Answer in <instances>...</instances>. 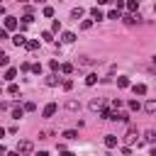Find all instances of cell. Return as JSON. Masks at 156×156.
I'll return each mask as SVG.
<instances>
[{"label":"cell","mask_w":156,"mask_h":156,"mask_svg":"<svg viewBox=\"0 0 156 156\" xmlns=\"http://www.w3.org/2000/svg\"><path fill=\"white\" fill-rule=\"evenodd\" d=\"M24 41H27V37H24L22 32H17V34L12 37V44H15V46H24Z\"/></svg>","instance_id":"obj_6"},{"label":"cell","mask_w":156,"mask_h":156,"mask_svg":"<svg viewBox=\"0 0 156 156\" xmlns=\"http://www.w3.org/2000/svg\"><path fill=\"white\" fill-rule=\"evenodd\" d=\"M122 22H124V24H139V22H141V17H139V15H124V17H122Z\"/></svg>","instance_id":"obj_5"},{"label":"cell","mask_w":156,"mask_h":156,"mask_svg":"<svg viewBox=\"0 0 156 156\" xmlns=\"http://www.w3.org/2000/svg\"><path fill=\"white\" fill-rule=\"evenodd\" d=\"M90 15H93V20H105V15H102V10H100V7H93V10H90Z\"/></svg>","instance_id":"obj_17"},{"label":"cell","mask_w":156,"mask_h":156,"mask_svg":"<svg viewBox=\"0 0 156 156\" xmlns=\"http://www.w3.org/2000/svg\"><path fill=\"white\" fill-rule=\"evenodd\" d=\"M95 83H98V76L95 73H88L85 76V85H95Z\"/></svg>","instance_id":"obj_20"},{"label":"cell","mask_w":156,"mask_h":156,"mask_svg":"<svg viewBox=\"0 0 156 156\" xmlns=\"http://www.w3.org/2000/svg\"><path fill=\"white\" fill-rule=\"evenodd\" d=\"M61 88H63V90H71V88H73V80H71V78L61 80Z\"/></svg>","instance_id":"obj_30"},{"label":"cell","mask_w":156,"mask_h":156,"mask_svg":"<svg viewBox=\"0 0 156 156\" xmlns=\"http://www.w3.org/2000/svg\"><path fill=\"white\" fill-rule=\"evenodd\" d=\"M22 115H24V110H22L20 105H15V107H12V119H20Z\"/></svg>","instance_id":"obj_18"},{"label":"cell","mask_w":156,"mask_h":156,"mask_svg":"<svg viewBox=\"0 0 156 156\" xmlns=\"http://www.w3.org/2000/svg\"><path fill=\"white\" fill-rule=\"evenodd\" d=\"M32 149H34V144H32L29 139H22V141L17 144V154H20V156H27V154H32Z\"/></svg>","instance_id":"obj_1"},{"label":"cell","mask_w":156,"mask_h":156,"mask_svg":"<svg viewBox=\"0 0 156 156\" xmlns=\"http://www.w3.org/2000/svg\"><path fill=\"white\" fill-rule=\"evenodd\" d=\"M58 80H61V78H58L56 73H51V76H46V85H51V88H54V85H58Z\"/></svg>","instance_id":"obj_12"},{"label":"cell","mask_w":156,"mask_h":156,"mask_svg":"<svg viewBox=\"0 0 156 156\" xmlns=\"http://www.w3.org/2000/svg\"><path fill=\"white\" fill-rule=\"evenodd\" d=\"M127 105H129V110H134V112H136V110H139V107H141V105H139V100H129V102H127Z\"/></svg>","instance_id":"obj_31"},{"label":"cell","mask_w":156,"mask_h":156,"mask_svg":"<svg viewBox=\"0 0 156 156\" xmlns=\"http://www.w3.org/2000/svg\"><path fill=\"white\" fill-rule=\"evenodd\" d=\"M124 7L129 10V15H139V0H127Z\"/></svg>","instance_id":"obj_4"},{"label":"cell","mask_w":156,"mask_h":156,"mask_svg":"<svg viewBox=\"0 0 156 156\" xmlns=\"http://www.w3.org/2000/svg\"><path fill=\"white\" fill-rule=\"evenodd\" d=\"M100 117H102V119H112V110L102 107V110H100Z\"/></svg>","instance_id":"obj_26"},{"label":"cell","mask_w":156,"mask_h":156,"mask_svg":"<svg viewBox=\"0 0 156 156\" xmlns=\"http://www.w3.org/2000/svg\"><path fill=\"white\" fill-rule=\"evenodd\" d=\"M22 110H24V112H34V110H37V105L29 100V102H24V105H22Z\"/></svg>","instance_id":"obj_25"},{"label":"cell","mask_w":156,"mask_h":156,"mask_svg":"<svg viewBox=\"0 0 156 156\" xmlns=\"http://www.w3.org/2000/svg\"><path fill=\"white\" fill-rule=\"evenodd\" d=\"M41 39H44V41H54V34H51V32H41Z\"/></svg>","instance_id":"obj_37"},{"label":"cell","mask_w":156,"mask_h":156,"mask_svg":"<svg viewBox=\"0 0 156 156\" xmlns=\"http://www.w3.org/2000/svg\"><path fill=\"white\" fill-rule=\"evenodd\" d=\"M58 29H61V22H58V20H54V22H51V34H54V32H58Z\"/></svg>","instance_id":"obj_35"},{"label":"cell","mask_w":156,"mask_h":156,"mask_svg":"<svg viewBox=\"0 0 156 156\" xmlns=\"http://www.w3.org/2000/svg\"><path fill=\"white\" fill-rule=\"evenodd\" d=\"M61 156H76V154H71V151H63V154H61Z\"/></svg>","instance_id":"obj_43"},{"label":"cell","mask_w":156,"mask_h":156,"mask_svg":"<svg viewBox=\"0 0 156 156\" xmlns=\"http://www.w3.org/2000/svg\"><path fill=\"white\" fill-rule=\"evenodd\" d=\"M63 136H66V139H78V132H76V129H66Z\"/></svg>","instance_id":"obj_27"},{"label":"cell","mask_w":156,"mask_h":156,"mask_svg":"<svg viewBox=\"0 0 156 156\" xmlns=\"http://www.w3.org/2000/svg\"><path fill=\"white\" fill-rule=\"evenodd\" d=\"M24 46H27L29 51H37V49H39V41H37V39H27V41H24Z\"/></svg>","instance_id":"obj_11"},{"label":"cell","mask_w":156,"mask_h":156,"mask_svg":"<svg viewBox=\"0 0 156 156\" xmlns=\"http://www.w3.org/2000/svg\"><path fill=\"white\" fill-rule=\"evenodd\" d=\"M107 20H119V12H117V10H110V12H107Z\"/></svg>","instance_id":"obj_34"},{"label":"cell","mask_w":156,"mask_h":156,"mask_svg":"<svg viewBox=\"0 0 156 156\" xmlns=\"http://www.w3.org/2000/svg\"><path fill=\"white\" fill-rule=\"evenodd\" d=\"M20 24H17V17H12V15H7L5 17V32H15Z\"/></svg>","instance_id":"obj_2"},{"label":"cell","mask_w":156,"mask_h":156,"mask_svg":"<svg viewBox=\"0 0 156 156\" xmlns=\"http://www.w3.org/2000/svg\"><path fill=\"white\" fill-rule=\"evenodd\" d=\"M105 146H107V149H115V146H117V136H115V134H107V136H105Z\"/></svg>","instance_id":"obj_9"},{"label":"cell","mask_w":156,"mask_h":156,"mask_svg":"<svg viewBox=\"0 0 156 156\" xmlns=\"http://www.w3.org/2000/svg\"><path fill=\"white\" fill-rule=\"evenodd\" d=\"M93 63V58H88V56H80L78 58V66H90Z\"/></svg>","instance_id":"obj_28"},{"label":"cell","mask_w":156,"mask_h":156,"mask_svg":"<svg viewBox=\"0 0 156 156\" xmlns=\"http://www.w3.org/2000/svg\"><path fill=\"white\" fill-rule=\"evenodd\" d=\"M10 63V58H7V54L5 51H0V66H7Z\"/></svg>","instance_id":"obj_32"},{"label":"cell","mask_w":156,"mask_h":156,"mask_svg":"<svg viewBox=\"0 0 156 156\" xmlns=\"http://www.w3.org/2000/svg\"><path fill=\"white\" fill-rule=\"evenodd\" d=\"M2 39H7V32H5V29H0V41H2Z\"/></svg>","instance_id":"obj_41"},{"label":"cell","mask_w":156,"mask_h":156,"mask_svg":"<svg viewBox=\"0 0 156 156\" xmlns=\"http://www.w3.org/2000/svg\"><path fill=\"white\" fill-rule=\"evenodd\" d=\"M37 156H49V151H39V154H37Z\"/></svg>","instance_id":"obj_44"},{"label":"cell","mask_w":156,"mask_h":156,"mask_svg":"<svg viewBox=\"0 0 156 156\" xmlns=\"http://www.w3.org/2000/svg\"><path fill=\"white\" fill-rule=\"evenodd\" d=\"M49 68H51V71H58V61L51 58V61H49Z\"/></svg>","instance_id":"obj_38"},{"label":"cell","mask_w":156,"mask_h":156,"mask_svg":"<svg viewBox=\"0 0 156 156\" xmlns=\"http://www.w3.org/2000/svg\"><path fill=\"white\" fill-rule=\"evenodd\" d=\"M5 156H20V154H17V151H7Z\"/></svg>","instance_id":"obj_42"},{"label":"cell","mask_w":156,"mask_h":156,"mask_svg":"<svg viewBox=\"0 0 156 156\" xmlns=\"http://www.w3.org/2000/svg\"><path fill=\"white\" fill-rule=\"evenodd\" d=\"M144 141H149V144H154V141H156V132H154V129H149V132H144Z\"/></svg>","instance_id":"obj_16"},{"label":"cell","mask_w":156,"mask_h":156,"mask_svg":"<svg viewBox=\"0 0 156 156\" xmlns=\"http://www.w3.org/2000/svg\"><path fill=\"white\" fill-rule=\"evenodd\" d=\"M90 27H93V20H83L80 22V29H90Z\"/></svg>","instance_id":"obj_36"},{"label":"cell","mask_w":156,"mask_h":156,"mask_svg":"<svg viewBox=\"0 0 156 156\" xmlns=\"http://www.w3.org/2000/svg\"><path fill=\"white\" fill-rule=\"evenodd\" d=\"M56 110H58V105H56V102H46V105H44V110H41V115H44V117H54V115H56Z\"/></svg>","instance_id":"obj_3"},{"label":"cell","mask_w":156,"mask_h":156,"mask_svg":"<svg viewBox=\"0 0 156 156\" xmlns=\"http://www.w3.org/2000/svg\"><path fill=\"white\" fill-rule=\"evenodd\" d=\"M61 41L71 44V41H76V34H73V32H63V34H61Z\"/></svg>","instance_id":"obj_10"},{"label":"cell","mask_w":156,"mask_h":156,"mask_svg":"<svg viewBox=\"0 0 156 156\" xmlns=\"http://www.w3.org/2000/svg\"><path fill=\"white\" fill-rule=\"evenodd\" d=\"M132 90H134V95H146V85H144V83H136Z\"/></svg>","instance_id":"obj_13"},{"label":"cell","mask_w":156,"mask_h":156,"mask_svg":"<svg viewBox=\"0 0 156 156\" xmlns=\"http://www.w3.org/2000/svg\"><path fill=\"white\" fill-rule=\"evenodd\" d=\"M15 76H17V68H7V73H5V80H15Z\"/></svg>","instance_id":"obj_23"},{"label":"cell","mask_w":156,"mask_h":156,"mask_svg":"<svg viewBox=\"0 0 156 156\" xmlns=\"http://www.w3.org/2000/svg\"><path fill=\"white\" fill-rule=\"evenodd\" d=\"M117 88H129V78L119 76V78H117Z\"/></svg>","instance_id":"obj_21"},{"label":"cell","mask_w":156,"mask_h":156,"mask_svg":"<svg viewBox=\"0 0 156 156\" xmlns=\"http://www.w3.org/2000/svg\"><path fill=\"white\" fill-rule=\"evenodd\" d=\"M44 17H54V7H51V5L44 7Z\"/></svg>","instance_id":"obj_33"},{"label":"cell","mask_w":156,"mask_h":156,"mask_svg":"<svg viewBox=\"0 0 156 156\" xmlns=\"http://www.w3.org/2000/svg\"><path fill=\"white\" fill-rule=\"evenodd\" d=\"M122 156H132V149L129 146H122Z\"/></svg>","instance_id":"obj_40"},{"label":"cell","mask_w":156,"mask_h":156,"mask_svg":"<svg viewBox=\"0 0 156 156\" xmlns=\"http://www.w3.org/2000/svg\"><path fill=\"white\" fill-rule=\"evenodd\" d=\"M112 119L115 122H129V115L127 112H112Z\"/></svg>","instance_id":"obj_8"},{"label":"cell","mask_w":156,"mask_h":156,"mask_svg":"<svg viewBox=\"0 0 156 156\" xmlns=\"http://www.w3.org/2000/svg\"><path fill=\"white\" fill-rule=\"evenodd\" d=\"M71 17H73V20H80V17H83V7H73V10H71Z\"/></svg>","instance_id":"obj_19"},{"label":"cell","mask_w":156,"mask_h":156,"mask_svg":"<svg viewBox=\"0 0 156 156\" xmlns=\"http://www.w3.org/2000/svg\"><path fill=\"white\" fill-rule=\"evenodd\" d=\"M144 110H146L149 115H154V112H156V100H146V105H144Z\"/></svg>","instance_id":"obj_15"},{"label":"cell","mask_w":156,"mask_h":156,"mask_svg":"<svg viewBox=\"0 0 156 156\" xmlns=\"http://www.w3.org/2000/svg\"><path fill=\"white\" fill-rule=\"evenodd\" d=\"M7 93H10V95H20V85H17V83H10Z\"/></svg>","instance_id":"obj_24"},{"label":"cell","mask_w":156,"mask_h":156,"mask_svg":"<svg viewBox=\"0 0 156 156\" xmlns=\"http://www.w3.org/2000/svg\"><path fill=\"white\" fill-rule=\"evenodd\" d=\"M88 107H90L93 112H98V110H102V100H100V98H98V100H90V105H88Z\"/></svg>","instance_id":"obj_14"},{"label":"cell","mask_w":156,"mask_h":156,"mask_svg":"<svg viewBox=\"0 0 156 156\" xmlns=\"http://www.w3.org/2000/svg\"><path fill=\"white\" fill-rule=\"evenodd\" d=\"M29 68H32V73H37V76L41 73V63H34V66H29Z\"/></svg>","instance_id":"obj_39"},{"label":"cell","mask_w":156,"mask_h":156,"mask_svg":"<svg viewBox=\"0 0 156 156\" xmlns=\"http://www.w3.org/2000/svg\"><path fill=\"white\" fill-rule=\"evenodd\" d=\"M0 136H5V129H2V127H0Z\"/></svg>","instance_id":"obj_45"},{"label":"cell","mask_w":156,"mask_h":156,"mask_svg":"<svg viewBox=\"0 0 156 156\" xmlns=\"http://www.w3.org/2000/svg\"><path fill=\"white\" fill-rule=\"evenodd\" d=\"M58 68H61L63 73H73V63H61Z\"/></svg>","instance_id":"obj_29"},{"label":"cell","mask_w":156,"mask_h":156,"mask_svg":"<svg viewBox=\"0 0 156 156\" xmlns=\"http://www.w3.org/2000/svg\"><path fill=\"white\" fill-rule=\"evenodd\" d=\"M78 107H80V105H78V100H68V102H66V110H71V112H76Z\"/></svg>","instance_id":"obj_22"},{"label":"cell","mask_w":156,"mask_h":156,"mask_svg":"<svg viewBox=\"0 0 156 156\" xmlns=\"http://www.w3.org/2000/svg\"><path fill=\"white\" fill-rule=\"evenodd\" d=\"M136 136H139V134H136V129H129V132L124 134V144H134V141H136Z\"/></svg>","instance_id":"obj_7"}]
</instances>
